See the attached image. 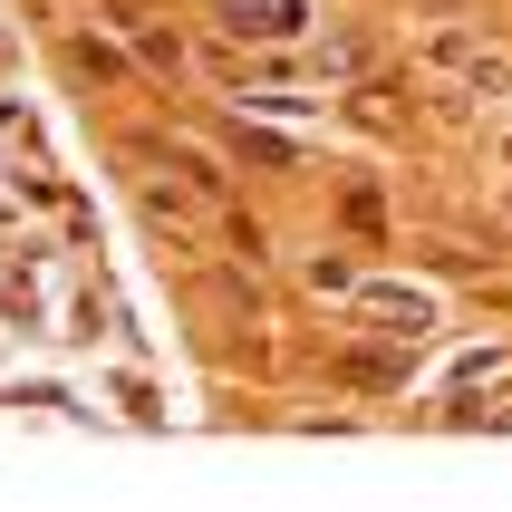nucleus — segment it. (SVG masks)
I'll return each instance as SVG.
<instances>
[{"label":"nucleus","instance_id":"nucleus-2","mask_svg":"<svg viewBox=\"0 0 512 512\" xmlns=\"http://www.w3.org/2000/svg\"><path fill=\"white\" fill-rule=\"evenodd\" d=\"M223 29L232 39H281V29H300V0H252V10L223 0Z\"/></svg>","mask_w":512,"mask_h":512},{"label":"nucleus","instance_id":"nucleus-1","mask_svg":"<svg viewBox=\"0 0 512 512\" xmlns=\"http://www.w3.org/2000/svg\"><path fill=\"white\" fill-rule=\"evenodd\" d=\"M358 329H377V339H426L435 329V290H416V281L358 290Z\"/></svg>","mask_w":512,"mask_h":512}]
</instances>
